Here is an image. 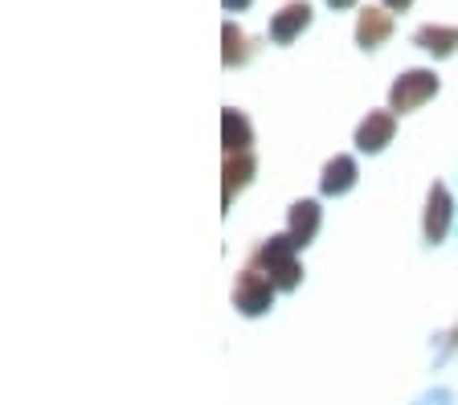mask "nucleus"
<instances>
[{
  "mask_svg": "<svg viewBox=\"0 0 458 405\" xmlns=\"http://www.w3.org/2000/svg\"><path fill=\"white\" fill-rule=\"evenodd\" d=\"M389 135H393V115H385V111H377V115H369L360 123V148L364 152H377V148H385L389 144Z\"/></svg>",
  "mask_w": 458,
  "mask_h": 405,
  "instance_id": "423d86ee",
  "label": "nucleus"
},
{
  "mask_svg": "<svg viewBox=\"0 0 458 405\" xmlns=\"http://www.w3.org/2000/svg\"><path fill=\"white\" fill-rule=\"evenodd\" d=\"M250 144V127L246 119L238 115V111H225V148L233 152V148H246Z\"/></svg>",
  "mask_w": 458,
  "mask_h": 405,
  "instance_id": "9b49d317",
  "label": "nucleus"
},
{
  "mask_svg": "<svg viewBox=\"0 0 458 405\" xmlns=\"http://www.w3.org/2000/svg\"><path fill=\"white\" fill-rule=\"evenodd\" d=\"M307 25H311V4L291 0V4H286V9L270 21V38H275V41H291V38H299Z\"/></svg>",
  "mask_w": 458,
  "mask_h": 405,
  "instance_id": "7ed1b4c3",
  "label": "nucleus"
},
{
  "mask_svg": "<svg viewBox=\"0 0 458 405\" xmlns=\"http://www.w3.org/2000/svg\"><path fill=\"white\" fill-rule=\"evenodd\" d=\"M385 4H389V9H410L413 0H385Z\"/></svg>",
  "mask_w": 458,
  "mask_h": 405,
  "instance_id": "4468645a",
  "label": "nucleus"
},
{
  "mask_svg": "<svg viewBox=\"0 0 458 405\" xmlns=\"http://www.w3.org/2000/svg\"><path fill=\"white\" fill-rule=\"evenodd\" d=\"M446 217H450L446 189H434V193H429V217H426V233H429V241H438L442 233H446Z\"/></svg>",
  "mask_w": 458,
  "mask_h": 405,
  "instance_id": "1a4fd4ad",
  "label": "nucleus"
},
{
  "mask_svg": "<svg viewBox=\"0 0 458 405\" xmlns=\"http://www.w3.org/2000/svg\"><path fill=\"white\" fill-rule=\"evenodd\" d=\"M315 225H319V209H315L311 201L295 205V213H291V238H295L299 246H307V241H311Z\"/></svg>",
  "mask_w": 458,
  "mask_h": 405,
  "instance_id": "6e6552de",
  "label": "nucleus"
},
{
  "mask_svg": "<svg viewBox=\"0 0 458 405\" xmlns=\"http://www.w3.org/2000/svg\"><path fill=\"white\" fill-rule=\"evenodd\" d=\"M225 46H229L225 49V66H233L238 58H246V49H242V46H246V38H242L233 25H225Z\"/></svg>",
  "mask_w": 458,
  "mask_h": 405,
  "instance_id": "f8f14e48",
  "label": "nucleus"
},
{
  "mask_svg": "<svg viewBox=\"0 0 458 405\" xmlns=\"http://www.w3.org/2000/svg\"><path fill=\"white\" fill-rule=\"evenodd\" d=\"M246 173H250V156H242V160H229V181H246Z\"/></svg>",
  "mask_w": 458,
  "mask_h": 405,
  "instance_id": "ddd939ff",
  "label": "nucleus"
},
{
  "mask_svg": "<svg viewBox=\"0 0 458 405\" xmlns=\"http://www.w3.org/2000/svg\"><path fill=\"white\" fill-rule=\"evenodd\" d=\"M418 46L429 49V54H438V58H446V54H454L458 49V30H446V25H426V30H418Z\"/></svg>",
  "mask_w": 458,
  "mask_h": 405,
  "instance_id": "0eeeda50",
  "label": "nucleus"
},
{
  "mask_svg": "<svg viewBox=\"0 0 458 405\" xmlns=\"http://www.w3.org/2000/svg\"><path fill=\"white\" fill-rule=\"evenodd\" d=\"M327 4H332V9H348V4H352V0H327Z\"/></svg>",
  "mask_w": 458,
  "mask_h": 405,
  "instance_id": "dca6fc26",
  "label": "nucleus"
},
{
  "mask_svg": "<svg viewBox=\"0 0 458 405\" xmlns=\"http://www.w3.org/2000/svg\"><path fill=\"white\" fill-rule=\"evenodd\" d=\"M250 0H225V9H246Z\"/></svg>",
  "mask_w": 458,
  "mask_h": 405,
  "instance_id": "2eb2a0df",
  "label": "nucleus"
},
{
  "mask_svg": "<svg viewBox=\"0 0 458 405\" xmlns=\"http://www.w3.org/2000/svg\"><path fill=\"white\" fill-rule=\"evenodd\" d=\"M393 33V21H389V13H381V9H364L360 13V25H356V38H360V46L364 49H377L385 38Z\"/></svg>",
  "mask_w": 458,
  "mask_h": 405,
  "instance_id": "39448f33",
  "label": "nucleus"
},
{
  "mask_svg": "<svg viewBox=\"0 0 458 405\" xmlns=\"http://www.w3.org/2000/svg\"><path fill=\"white\" fill-rule=\"evenodd\" d=\"M295 238H275L262 250V262H267V274L278 283V287H295L299 279V266H295Z\"/></svg>",
  "mask_w": 458,
  "mask_h": 405,
  "instance_id": "f257e3e1",
  "label": "nucleus"
},
{
  "mask_svg": "<svg viewBox=\"0 0 458 405\" xmlns=\"http://www.w3.org/2000/svg\"><path fill=\"white\" fill-rule=\"evenodd\" d=\"M434 90H438V78L429 74V70H410L401 82H393V111H413Z\"/></svg>",
  "mask_w": 458,
  "mask_h": 405,
  "instance_id": "f03ea898",
  "label": "nucleus"
},
{
  "mask_svg": "<svg viewBox=\"0 0 458 405\" xmlns=\"http://www.w3.org/2000/svg\"><path fill=\"white\" fill-rule=\"evenodd\" d=\"M270 295H275V287H270V279H262L258 270H246L238 283V308L250 311V316H258V311L270 303Z\"/></svg>",
  "mask_w": 458,
  "mask_h": 405,
  "instance_id": "20e7f679",
  "label": "nucleus"
},
{
  "mask_svg": "<svg viewBox=\"0 0 458 405\" xmlns=\"http://www.w3.org/2000/svg\"><path fill=\"white\" fill-rule=\"evenodd\" d=\"M352 176H356L352 160H348V156H335L332 165H327V173H324V189L327 193H344V189L352 184Z\"/></svg>",
  "mask_w": 458,
  "mask_h": 405,
  "instance_id": "9d476101",
  "label": "nucleus"
}]
</instances>
